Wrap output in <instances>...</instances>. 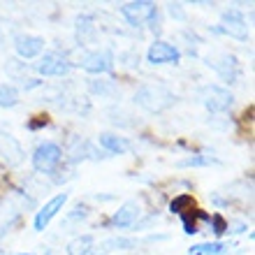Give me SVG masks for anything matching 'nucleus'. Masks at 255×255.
Returning a JSON list of instances; mask_svg holds the SVG:
<instances>
[{
	"label": "nucleus",
	"mask_w": 255,
	"mask_h": 255,
	"mask_svg": "<svg viewBox=\"0 0 255 255\" xmlns=\"http://www.w3.org/2000/svg\"><path fill=\"white\" fill-rule=\"evenodd\" d=\"M230 251V244L214 242V244H197L188 251V255H225Z\"/></svg>",
	"instance_id": "nucleus-18"
},
{
	"label": "nucleus",
	"mask_w": 255,
	"mask_h": 255,
	"mask_svg": "<svg viewBox=\"0 0 255 255\" xmlns=\"http://www.w3.org/2000/svg\"><path fill=\"white\" fill-rule=\"evenodd\" d=\"M93 235H81L74 237L72 242L67 244V255H91V249H93Z\"/></svg>",
	"instance_id": "nucleus-16"
},
{
	"label": "nucleus",
	"mask_w": 255,
	"mask_h": 255,
	"mask_svg": "<svg viewBox=\"0 0 255 255\" xmlns=\"http://www.w3.org/2000/svg\"><path fill=\"white\" fill-rule=\"evenodd\" d=\"M137 249V239H128V237H109L105 242L91 249V255H109L114 251H130Z\"/></svg>",
	"instance_id": "nucleus-13"
},
{
	"label": "nucleus",
	"mask_w": 255,
	"mask_h": 255,
	"mask_svg": "<svg viewBox=\"0 0 255 255\" xmlns=\"http://www.w3.org/2000/svg\"><path fill=\"white\" fill-rule=\"evenodd\" d=\"M181 58V51L174 47V44H169V42H162V40H155L146 51V61L151 65H165V63H172L176 65Z\"/></svg>",
	"instance_id": "nucleus-6"
},
{
	"label": "nucleus",
	"mask_w": 255,
	"mask_h": 255,
	"mask_svg": "<svg viewBox=\"0 0 255 255\" xmlns=\"http://www.w3.org/2000/svg\"><path fill=\"white\" fill-rule=\"evenodd\" d=\"M91 91L95 95H112L114 93V84L112 81H91Z\"/></svg>",
	"instance_id": "nucleus-23"
},
{
	"label": "nucleus",
	"mask_w": 255,
	"mask_h": 255,
	"mask_svg": "<svg viewBox=\"0 0 255 255\" xmlns=\"http://www.w3.org/2000/svg\"><path fill=\"white\" fill-rule=\"evenodd\" d=\"M169 16L176 21H186V12L181 9V5H176V2H172L169 5Z\"/></svg>",
	"instance_id": "nucleus-24"
},
{
	"label": "nucleus",
	"mask_w": 255,
	"mask_h": 255,
	"mask_svg": "<svg viewBox=\"0 0 255 255\" xmlns=\"http://www.w3.org/2000/svg\"><path fill=\"white\" fill-rule=\"evenodd\" d=\"M216 33H228L237 40H246L249 37V26H246V19L239 9H230V12L223 14V28H216Z\"/></svg>",
	"instance_id": "nucleus-9"
},
{
	"label": "nucleus",
	"mask_w": 255,
	"mask_h": 255,
	"mask_svg": "<svg viewBox=\"0 0 255 255\" xmlns=\"http://www.w3.org/2000/svg\"><path fill=\"white\" fill-rule=\"evenodd\" d=\"M19 105V88L12 84H0V107L12 109Z\"/></svg>",
	"instance_id": "nucleus-19"
},
{
	"label": "nucleus",
	"mask_w": 255,
	"mask_h": 255,
	"mask_svg": "<svg viewBox=\"0 0 255 255\" xmlns=\"http://www.w3.org/2000/svg\"><path fill=\"white\" fill-rule=\"evenodd\" d=\"M93 37H95L93 16L84 14V16H79V19H77V40H79V44H86V42H91Z\"/></svg>",
	"instance_id": "nucleus-17"
},
{
	"label": "nucleus",
	"mask_w": 255,
	"mask_h": 255,
	"mask_svg": "<svg viewBox=\"0 0 255 255\" xmlns=\"http://www.w3.org/2000/svg\"><path fill=\"white\" fill-rule=\"evenodd\" d=\"M134 102L144 107L146 112L151 114H160L165 109H169L172 105L176 102L174 93L169 91L167 86H162V84H146V86H141L137 93H134Z\"/></svg>",
	"instance_id": "nucleus-1"
},
{
	"label": "nucleus",
	"mask_w": 255,
	"mask_h": 255,
	"mask_svg": "<svg viewBox=\"0 0 255 255\" xmlns=\"http://www.w3.org/2000/svg\"><path fill=\"white\" fill-rule=\"evenodd\" d=\"M200 100L211 114H223V112H228V109L232 107L235 98H232V93H230L228 88L209 84V86L200 88Z\"/></svg>",
	"instance_id": "nucleus-3"
},
{
	"label": "nucleus",
	"mask_w": 255,
	"mask_h": 255,
	"mask_svg": "<svg viewBox=\"0 0 255 255\" xmlns=\"http://www.w3.org/2000/svg\"><path fill=\"white\" fill-rule=\"evenodd\" d=\"M139 216H141L139 202L130 200V202H126V204H121L119 211L112 216V225H114V228H121V230L123 228H132V225H137Z\"/></svg>",
	"instance_id": "nucleus-11"
},
{
	"label": "nucleus",
	"mask_w": 255,
	"mask_h": 255,
	"mask_svg": "<svg viewBox=\"0 0 255 255\" xmlns=\"http://www.w3.org/2000/svg\"><path fill=\"white\" fill-rule=\"evenodd\" d=\"M216 158L211 155H190V158H183V160L176 162V167L183 169V167H207V165H216Z\"/></svg>",
	"instance_id": "nucleus-20"
},
{
	"label": "nucleus",
	"mask_w": 255,
	"mask_h": 255,
	"mask_svg": "<svg viewBox=\"0 0 255 255\" xmlns=\"http://www.w3.org/2000/svg\"><path fill=\"white\" fill-rule=\"evenodd\" d=\"M14 49L23 61L37 58L44 51V37H40V35H16L14 37Z\"/></svg>",
	"instance_id": "nucleus-10"
},
{
	"label": "nucleus",
	"mask_w": 255,
	"mask_h": 255,
	"mask_svg": "<svg viewBox=\"0 0 255 255\" xmlns=\"http://www.w3.org/2000/svg\"><path fill=\"white\" fill-rule=\"evenodd\" d=\"M121 14L130 26H141L146 21L158 19V7H155V2H148V0H137V2L121 5Z\"/></svg>",
	"instance_id": "nucleus-4"
},
{
	"label": "nucleus",
	"mask_w": 255,
	"mask_h": 255,
	"mask_svg": "<svg viewBox=\"0 0 255 255\" xmlns=\"http://www.w3.org/2000/svg\"><path fill=\"white\" fill-rule=\"evenodd\" d=\"M209 228L214 230L216 237H223L228 232V221H225L221 214H214V216H209Z\"/></svg>",
	"instance_id": "nucleus-22"
},
{
	"label": "nucleus",
	"mask_w": 255,
	"mask_h": 255,
	"mask_svg": "<svg viewBox=\"0 0 255 255\" xmlns=\"http://www.w3.org/2000/svg\"><path fill=\"white\" fill-rule=\"evenodd\" d=\"M63 160V148L56 141H44L35 148L33 153V167L42 174H51Z\"/></svg>",
	"instance_id": "nucleus-2"
},
{
	"label": "nucleus",
	"mask_w": 255,
	"mask_h": 255,
	"mask_svg": "<svg viewBox=\"0 0 255 255\" xmlns=\"http://www.w3.org/2000/svg\"><path fill=\"white\" fill-rule=\"evenodd\" d=\"M79 65L91 74H105L114 67V56L107 49H102V51H88V54H84Z\"/></svg>",
	"instance_id": "nucleus-8"
},
{
	"label": "nucleus",
	"mask_w": 255,
	"mask_h": 255,
	"mask_svg": "<svg viewBox=\"0 0 255 255\" xmlns=\"http://www.w3.org/2000/svg\"><path fill=\"white\" fill-rule=\"evenodd\" d=\"M193 195L183 193V195H176L174 200L169 202V211L172 214H186V211H190V207H193Z\"/></svg>",
	"instance_id": "nucleus-21"
},
{
	"label": "nucleus",
	"mask_w": 255,
	"mask_h": 255,
	"mask_svg": "<svg viewBox=\"0 0 255 255\" xmlns=\"http://www.w3.org/2000/svg\"><path fill=\"white\" fill-rule=\"evenodd\" d=\"M72 63L67 61L65 56H61L58 51H49L40 58V63L35 65V70L42 74V77H65L70 72Z\"/></svg>",
	"instance_id": "nucleus-5"
},
{
	"label": "nucleus",
	"mask_w": 255,
	"mask_h": 255,
	"mask_svg": "<svg viewBox=\"0 0 255 255\" xmlns=\"http://www.w3.org/2000/svg\"><path fill=\"white\" fill-rule=\"evenodd\" d=\"M209 67H214L216 72L221 74L225 81H235L239 77V65H237V58L230 54H221V61H214V58H209L207 61Z\"/></svg>",
	"instance_id": "nucleus-14"
},
{
	"label": "nucleus",
	"mask_w": 255,
	"mask_h": 255,
	"mask_svg": "<svg viewBox=\"0 0 255 255\" xmlns=\"http://www.w3.org/2000/svg\"><path fill=\"white\" fill-rule=\"evenodd\" d=\"M0 155L7 160V165H21L23 158H26L19 139L7 132H0Z\"/></svg>",
	"instance_id": "nucleus-12"
},
{
	"label": "nucleus",
	"mask_w": 255,
	"mask_h": 255,
	"mask_svg": "<svg viewBox=\"0 0 255 255\" xmlns=\"http://www.w3.org/2000/svg\"><path fill=\"white\" fill-rule=\"evenodd\" d=\"M65 202H67V193H58V195H54L51 200L44 204V207L35 214V221H33V225H35V230L37 232H42V230L47 228L49 223L54 221L56 216H58V211H63V207H65Z\"/></svg>",
	"instance_id": "nucleus-7"
},
{
	"label": "nucleus",
	"mask_w": 255,
	"mask_h": 255,
	"mask_svg": "<svg viewBox=\"0 0 255 255\" xmlns=\"http://www.w3.org/2000/svg\"><path fill=\"white\" fill-rule=\"evenodd\" d=\"M228 232H235V235L246 232V225H244V223H228Z\"/></svg>",
	"instance_id": "nucleus-25"
},
{
	"label": "nucleus",
	"mask_w": 255,
	"mask_h": 255,
	"mask_svg": "<svg viewBox=\"0 0 255 255\" xmlns=\"http://www.w3.org/2000/svg\"><path fill=\"white\" fill-rule=\"evenodd\" d=\"M98 141H100V146L107 151V153H128L130 148H132V144H130V139H126V137H119V134H112V132H102L100 137H98Z\"/></svg>",
	"instance_id": "nucleus-15"
}]
</instances>
